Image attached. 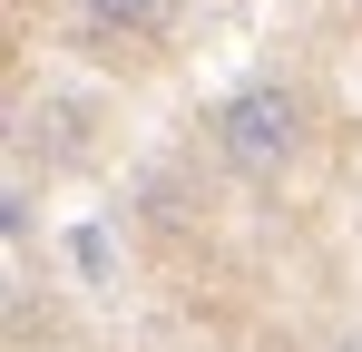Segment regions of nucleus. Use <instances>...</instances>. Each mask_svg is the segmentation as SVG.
Wrapping results in <instances>:
<instances>
[{
    "label": "nucleus",
    "instance_id": "1",
    "mask_svg": "<svg viewBox=\"0 0 362 352\" xmlns=\"http://www.w3.org/2000/svg\"><path fill=\"white\" fill-rule=\"evenodd\" d=\"M216 157L235 176H274L303 157V98L284 88V78H255V88H235L226 108H216Z\"/></svg>",
    "mask_w": 362,
    "mask_h": 352
},
{
    "label": "nucleus",
    "instance_id": "2",
    "mask_svg": "<svg viewBox=\"0 0 362 352\" xmlns=\"http://www.w3.org/2000/svg\"><path fill=\"white\" fill-rule=\"evenodd\" d=\"M88 20H98V30H127V40H147V30L177 20V0H88Z\"/></svg>",
    "mask_w": 362,
    "mask_h": 352
},
{
    "label": "nucleus",
    "instance_id": "3",
    "mask_svg": "<svg viewBox=\"0 0 362 352\" xmlns=\"http://www.w3.org/2000/svg\"><path fill=\"white\" fill-rule=\"evenodd\" d=\"M343 352H362V343H343Z\"/></svg>",
    "mask_w": 362,
    "mask_h": 352
},
{
    "label": "nucleus",
    "instance_id": "4",
    "mask_svg": "<svg viewBox=\"0 0 362 352\" xmlns=\"http://www.w3.org/2000/svg\"><path fill=\"white\" fill-rule=\"evenodd\" d=\"M353 10H362V0H353Z\"/></svg>",
    "mask_w": 362,
    "mask_h": 352
}]
</instances>
